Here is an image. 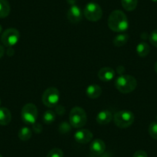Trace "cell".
<instances>
[{
	"label": "cell",
	"mask_w": 157,
	"mask_h": 157,
	"mask_svg": "<svg viewBox=\"0 0 157 157\" xmlns=\"http://www.w3.org/2000/svg\"><path fill=\"white\" fill-rule=\"evenodd\" d=\"M108 26L116 33L125 32L129 28V21L126 14L121 10H114L108 18Z\"/></svg>",
	"instance_id": "6da1fadb"
},
{
	"label": "cell",
	"mask_w": 157,
	"mask_h": 157,
	"mask_svg": "<svg viewBox=\"0 0 157 157\" xmlns=\"http://www.w3.org/2000/svg\"><path fill=\"white\" fill-rule=\"evenodd\" d=\"M115 86L118 91L124 94L132 93L137 86L136 79L130 75H121L116 78Z\"/></svg>",
	"instance_id": "7a4b0ae2"
},
{
	"label": "cell",
	"mask_w": 157,
	"mask_h": 157,
	"mask_svg": "<svg viewBox=\"0 0 157 157\" xmlns=\"http://www.w3.org/2000/svg\"><path fill=\"white\" fill-rule=\"evenodd\" d=\"M87 121V116L85 110L81 107L75 106L71 109L69 113V123L72 127L78 129L83 127Z\"/></svg>",
	"instance_id": "3957f363"
},
{
	"label": "cell",
	"mask_w": 157,
	"mask_h": 157,
	"mask_svg": "<svg viewBox=\"0 0 157 157\" xmlns=\"http://www.w3.org/2000/svg\"><path fill=\"white\" fill-rule=\"evenodd\" d=\"M114 123L118 127L126 129L129 127L135 120V116L133 113L128 110L119 111L113 116Z\"/></svg>",
	"instance_id": "277c9868"
},
{
	"label": "cell",
	"mask_w": 157,
	"mask_h": 157,
	"mask_svg": "<svg viewBox=\"0 0 157 157\" xmlns=\"http://www.w3.org/2000/svg\"><path fill=\"white\" fill-rule=\"evenodd\" d=\"M60 99L59 91L55 87L46 89L42 96L43 104L49 108H52L58 105Z\"/></svg>",
	"instance_id": "5b68a950"
},
{
	"label": "cell",
	"mask_w": 157,
	"mask_h": 157,
	"mask_svg": "<svg viewBox=\"0 0 157 157\" xmlns=\"http://www.w3.org/2000/svg\"><path fill=\"white\" fill-rule=\"evenodd\" d=\"M38 116V109L33 103H27L22 107L21 111L22 120L25 124H34Z\"/></svg>",
	"instance_id": "8992f818"
},
{
	"label": "cell",
	"mask_w": 157,
	"mask_h": 157,
	"mask_svg": "<svg viewBox=\"0 0 157 157\" xmlns=\"http://www.w3.org/2000/svg\"><path fill=\"white\" fill-rule=\"evenodd\" d=\"M83 15L86 19L91 22H97L102 18V8L95 2H90L86 6L83 11Z\"/></svg>",
	"instance_id": "52a82bcc"
},
{
	"label": "cell",
	"mask_w": 157,
	"mask_h": 157,
	"mask_svg": "<svg viewBox=\"0 0 157 157\" xmlns=\"http://www.w3.org/2000/svg\"><path fill=\"white\" fill-rule=\"evenodd\" d=\"M20 34L17 29L13 28L7 29L2 34L1 40L4 46L6 47H13L19 42Z\"/></svg>",
	"instance_id": "ba28073f"
},
{
	"label": "cell",
	"mask_w": 157,
	"mask_h": 157,
	"mask_svg": "<svg viewBox=\"0 0 157 157\" xmlns=\"http://www.w3.org/2000/svg\"><path fill=\"white\" fill-rule=\"evenodd\" d=\"M82 12L77 6H71L67 12V19L71 23L76 24L82 19Z\"/></svg>",
	"instance_id": "9c48e42d"
},
{
	"label": "cell",
	"mask_w": 157,
	"mask_h": 157,
	"mask_svg": "<svg viewBox=\"0 0 157 157\" xmlns=\"http://www.w3.org/2000/svg\"><path fill=\"white\" fill-rule=\"evenodd\" d=\"M93 133L90 130L86 129H78L74 135V139L78 143L86 144L93 140Z\"/></svg>",
	"instance_id": "30bf717a"
},
{
	"label": "cell",
	"mask_w": 157,
	"mask_h": 157,
	"mask_svg": "<svg viewBox=\"0 0 157 157\" xmlns=\"http://www.w3.org/2000/svg\"><path fill=\"white\" fill-rule=\"evenodd\" d=\"M105 150V144L102 140L97 139L93 140L90 145V151L96 155H100L103 154Z\"/></svg>",
	"instance_id": "8fae6325"
},
{
	"label": "cell",
	"mask_w": 157,
	"mask_h": 157,
	"mask_svg": "<svg viewBox=\"0 0 157 157\" xmlns=\"http://www.w3.org/2000/svg\"><path fill=\"white\" fill-rule=\"evenodd\" d=\"M115 75H116V72L110 67L102 68L98 72V77L101 81H103V82L111 81L115 77Z\"/></svg>",
	"instance_id": "7c38bea8"
},
{
	"label": "cell",
	"mask_w": 157,
	"mask_h": 157,
	"mask_svg": "<svg viewBox=\"0 0 157 157\" xmlns=\"http://www.w3.org/2000/svg\"><path fill=\"white\" fill-rule=\"evenodd\" d=\"M113 120V114L108 110L99 112L96 116V122L100 125H106Z\"/></svg>",
	"instance_id": "4fadbf2b"
},
{
	"label": "cell",
	"mask_w": 157,
	"mask_h": 157,
	"mask_svg": "<svg viewBox=\"0 0 157 157\" xmlns=\"http://www.w3.org/2000/svg\"><path fill=\"white\" fill-rule=\"evenodd\" d=\"M102 94V89L96 84H92L86 89V95L90 99H97Z\"/></svg>",
	"instance_id": "5bb4252c"
},
{
	"label": "cell",
	"mask_w": 157,
	"mask_h": 157,
	"mask_svg": "<svg viewBox=\"0 0 157 157\" xmlns=\"http://www.w3.org/2000/svg\"><path fill=\"white\" fill-rule=\"evenodd\" d=\"M12 120L11 112L5 107L0 108V125L6 126Z\"/></svg>",
	"instance_id": "9a60e30c"
},
{
	"label": "cell",
	"mask_w": 157,
	"mask_h": 157,
	"mask_svg": "<svg viewBox=\"0 0 157 157\" xmlns=\"http://www.w3.org/2000/svg\"><path fill=\"white\" fill-rule=\"evenodd\" d=\"M150 52V47L145 42H141L136 46V52L139 56L146 57L149 55Z\"/></svg>",
	"instance_id": "2e32d148"
},
{
	"label": "cell",
	"mask_w": 157,
	"mask_h": 157,
	"mask_svg": "<svg viewBox=\"0 0 157 157\" xmlns=\"http://www.w3.org/2000/svg\"><path fill=\"white\" fill-rule=\"evenodd\" d=\"M10 5L7 0H0V18H6L10 13Z\"/></svg>",
	"instance_id": "e0dca14e"
},
{
	"label": "cell",
	"mask_w": 157,
	"mask_h": 157,
	"mask_svg": "<svg viewBox=\"0 0 157 157\" xmlns=\"http://www.w3.org/2000/svg\"><path fill=\"white\" fill-rule=\"evenodd\" d=\"M32 135H33V132H32L31 129H29L27 126H24L19 129V132H18V136L20 139L22 141H28L31 139Z\"/></svg>",
	"instance_id": "ac0fdd59"
},
{
	"label": "cell",
	"mask_w": 157,
	"mask_h": 157,
	"mask_svg": "<svg viewBox=\"0 0 157 157\" xmlns=\"http://www.w3.org/2000/svg\"><path fill=\"white\" fill-rule=\"evenodd\" d=\"M129 40V36L127 34H119L113 39V44L116 47H121L126 44Z\"/></svg>",
	"instance_id": "d6986e66"
},
{
	"label": "cell",
	"mask_w": 157,
	"mask_h": 157,
	"mask_svg": "<svg viewBox=\"0 0 157 157\" xmlns=\"http://www.w3.org/2000/svg\"><path fill=\"white\" fill-rule=\"evenodd\" d=\"M121 3L125 10L131 12L136 8L138 0H121Z\"/></svg>",
	"instance_id": "ffe728a7"
},
{
	"label": "cell",
	"mask_w": 157,
	"mask_h": 157,
	"mask_svg": "<svg viewBox=\"0 0 157 157\" xmlns=\"http://www.w3.org/2000/svg\"><path fill=\"white\" fill-rule=\"evenodd\" d=\"M56 120V113L52 110H46L43 116V120L45 124H51Z\"/></svg>",
	"instance_id": "44dd1931"
},
{
	"label": "cell",
	"mask_w": 157,
	"mask_h": 157,
	"mask_svg": "<svg viewBox=\"0 0 157 157\" xmlns=\"http://www.w3.org/2000/svg\"><path fill=\"white\" fill-rule=\"evenodd\" d=\"M149 133L154 140H157V122H152L149 126Z\"/></svg>",
	"instance_id": "7402d4cb"
},
{
	"label": "cell",
	"mask_w": 157,
	"mask_h": 157,
	"mask_svg": "<svg viewBox=\"0 0 157 157\" xmlns=\"http://www.w3.org/2000/svg\"><path fill=\"white\" fill-rule=\"evenodd\" d=\"M71 127H72V126H71L70 123L64 121L59 125V132L61 133L66 134L68 133L71 130Z\"/></svg>",
	"instance_id": "603a6c76"
},
{
	"label": "cell",
	"mask_w": 157,
	"mask_h": 157,
	"mask_svg": "<svg viewBox=\"0 0 157 157\" xmlns=\"http://www.w3.org/2000/svg\"><path fill=\"white\" fill-rule=\"evenodd\" d=\"M46 157H63V152L59 148H54L49 151Z\"/></svg>",
	"instance_id": "cb8c5ba5"
},
{
	"label": "cell",
	"mask_w": 157,
	"mask_h": 157,
	"mask_svg": "<svg viewBox=\"0 0 157 157\" xmlns=\"http://www.w3.org/2000/svg\"><path fill=\"white\" fill-rule=\"evenodd\" d=\"M149 39L151 44L157 48V29L153 30V31L151 33V34L149 35Z\"/></svg>",
	"instance_id": "d4e9b609"
},
{
	"label": "cell",
	"mask_w": 157,
	"mask_h": 157,
	"mask_svg": "<svg viewBox=\"0 0 157 157\" xmlns=\"http://www.w3.org/2000/svg\"><path fill=\"white\" fill-rule=\"evenodd\" d=\"M66 109H65V107L62 105H56V112L55 113L56 114L59 115V116H63L64 115Z\"/></svg>",
	"instance_id": "484cf974"
},
{
	"label": "cell",
	"mask_w": 157,
	"mask_h": 157,
	"mask_svg": "<svg viewBox=\"0 0 157 157\" xmlns=\"http://www.w3.org/2000/svg\"><path fill=\"white\" fill-rule=\"evenodd\" d=\"M33 129L36 133L39 134L43 131V126H42V125L40 123H35L34 124H33Z\"/></svg>",
	"instance_id": "4316f807"
},
{
	"label": "cell",
	"mask_w": 157,
	"mask_h": 157,
	"mask_svg": "<svg viewBox=\"0 0 157 157\" xmlns=\"http://www.w3.org/2000/svg\"><path fill=\"white\" fill-rule=\"evenodd\" d=\"M133 157H148V155L145 151L138 150L133 154Z\"/></svg>",
	"instance_id": "83f0119b"
},
{
	"label": "cell",
	"mask_w": 157,
	"mask_h": 157,
	"mask_svg": "<svg viewBox=\"0 0 157 157\" xmlns=\"http://www.w3.org/2000/svg\"><path fill=\"white\" fill-rule=\"evenodd\" d=\"M6 53H7V55L9 56H13V54L15 53L14 49H13L12 47H9L8 49H7Z\"/></svg>",
	"instance_id": "f1b7e54d"
},
{
	"label": "cell",
	"mask_w": 157,
	"mask_h": 157,
	"mask_svg": "<svg viewBox=\"0 0 157 157\" xmlns=\"http://www.w3.org/2000/svg\"><path fill=\"white\" fill-rule=\"evenodd\" d=\"M125 71V69L123 68V66H118L117 67V69H116V72H117V73H123V72Z\"/></svg>",
	"instance_id": "f546056e"
},
{
	"label": "cell",
	"mask_w": 157,
	"mask_h": 157,
	"mask_svg": "<svg viewBox=\"0 0 157 157\" xmlns=\"http://www.w3.org/2000/svg\"><path fill=\"white\" fill-rule=\"evenodd\" d=\"M4 54H5V49H4L3 46H0V59L3 56Z\"/></svg>",
	"instance_id": "4dcf8cb0"
},
{
	"label": "cell",
	"mask_w": 157,
	"mask_h": 157,
	"mask_svg": "<svg viewBox=\"0 0 157 157\" xmlns=\"http://www.w3.org/2000/svg\"><path fill=\"white\" fill-rule=\"evenodd\" d=\"M77 0H66V2H68V3L69 4V5L71 6H74L75 4V2H76Z\"/></svg>",
	"instance_id": "1f68e13d"
},
{
	"label": "cell",
	"mask_w": 157,
	"mask_h": 157,
	"mask_svg": "<svg viewBox=\"0 0 157 157\" xmlns=\"http://www.w3.org/2000/svg\"><path fill=\"white\" fill-rule=\"evenodd\" d=\"M154 69H155V72L157 73V62L155 63V66H154Z\"/></svg>",
	"instance_id": "d6a6232c"
},
{
	"label": "cell",
	"mask_w": 157,
	"mask_h": 157,
	"mask_svg": "<svg viewBox=\"0 0 157 157\" xmlns=\"http://www.w3.org/2000/svg\"><path fill=\"white\" fill-rule=\"evenodd\" d=\"M2 31V25H0V34H1Z\"/></svg>",
	"instance_id": "836d02e7"
},
{
	"label": "cell",
	"mask_w": 157,
	"mask_h": 157,
	"mask_svg": "<svg viewBox=\"0 0 157 157\" xmlns=\"http://www.w3.org/2000/svg\"><path fill=\"white\" fill-rule=\"evenodd\" d=\"M152 1L154 2H157V0H152Z\"/></svg>",
	"instance_id": "e575fe53"
},
{
	"label": "cell",
	"mask_w": 157,
	"mask_h": 157,
	"mask_svg": "<svg viewBox=\"0 0 157 157\" xmlns=\"http://www.w3.org/2000/svg\"><path fill=\"white\" fill-rule=\"evenodd\" d=\"M0 157H2V155H0Z\"/></svg>",
	"instance_id": "d590c367"
},
{
	"label": "cell",
	"mask_w": 157,
	"mask_h": 157,
	"mask_svg": "<svg viewBox=\"0 0 157 157\" xmlns=\"http://www.w3.org/2000/svg\"><path fill=\"white\" fill-rule=\"evenodd\" d=\"M0 104H1V100H0Z\"/></svg>",
	"instance_id": "8d00e7d4"
},
{
	"label": "cell",
	"mask_w": 157,
	"mask_h": 157,
	"mask_svg": "<svg viewBox=\"0 0 157 157\" xmlns=\"http://www.w3.org/2000/svg\"><path fill=\"white\" fill-rule=\"evenodd\" d=\"M156 120H157V116H156Z\"/></svg>",
	"instance_id": "74e56055"
}]
</instances>
